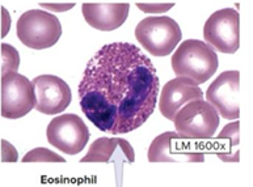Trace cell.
Returning <instances> with one entry per match:
<instances>
[{"label": "cell", "mask_w": 253, "mask_h": 187, "mask_svg": "<svg viewBox=\"0 0 253 187\" xmlns=\"http://www.w3.org/2000/svg\"><path fill=\"white\" fill-rule=\"evenodd\" d=\"M78 93L82 112L100 131L128 134L155 110L159 76L151 59L135 45L113 42L88 62Z\"/></svg>", "instance_id": "6da1fadb"}, {"label": "cell", "mask_w": 253, "mask_h": 187, "mask_svg": "<svg viewBox=\"0 0 253 187\" xmlns=\"http://www.w3.org/2000/svg\"><path fill=\"white\" fill-rule=\"evenodd\" d=\"M46 136L47 142L58 150L74 156L85 148L91 134L79 115L67 112L50 120Z\"/></svg>", "instance_id": "9c48e42d"}, {"label": "cell", "mask_w": 253, "mask_h": 187, "mask_svg": "<svg viewBox=\"0 0 253 187\" xmlns=\"http://www.w3.org/2000/svg\"><path fill=\"white\" fill-rule=\"evenodd\" d=\"M37 97L33 81L17 72L1 76L0 112L5 119H19L36 109Z\"/></svg>", "instance_id": "8992f818"}, {"label": "cell", "mask_w": 253, "mask_h": 187, "mask_svg": "<svg viewBox=\"0 0 253 187\" xmlns=\"http://www.w3.org/2000/svg\"><path fill=\"white\" fill-rule=\"evenodd\" d=\"M210 152L223 162L240 161V122L238 119L224 126L211 143Z\"/></svg>", "instance_id": "5bb4252c"}, {"label": "cell", "mask_w": 253, "mask_h": 187, "mask_svg": "<svg viewBox=\"0 0 253 187\" xmlns=\"http://www.w3.org/2000/svg\"><path fill=\"white\" fill-rule=\"evenodd\" d=\"M23 162H64V157H61L59 154L54 153L53 150H47V148H36V150H29L25 156L23 157Z\"/></svg>", "instance_id": "e0dca14e"}, {"label": "cell", "mask_w": 253, "mask_h": 187, "mask_svg": "<svg viewBox=\"0 0 253 187\" xmlns=\"http://www.w3.org/2000/svg\"><path fill=\"white\" fill-rule=\"evenodd\" d=\"M40 7L51 12H67L75 7V3H40Z\"/></svg>", "instance_id": "ffe728a7"}, {"label": "cell", "mask_w": 253, "mask_h": 187, "mask_svg": "<svg viewBox=\"0 0 253 187\" xmlns=\"http://www.w3.org/2000/svg\"><path fill=\"white\" fill-rule=\"evenodd\" d=\"M36 90V110L45 115H57L70 106L72 93L63 79L54 75H41L33 79Z\"/></svg>", "instance_id": "8fae6325"}, {"label": "cell", "mask_w": 253, "mask_h": 187, "mask_svg": "<svg viewBox=\"0 0 253 187\" xmlns=\"http://www.w3.org/2000/svg\"><path fill=\"white\" fill-rule=\"evenodd\" d=\"M1 162H16L19 160V153L11 143L1 140Z\"/></svg>", "instance_id": "d6986e66"}, {"label": "cell", "mask_w": 253, "mask_h": 187, "mask_svg": "<svg viewBox=\"0 0 253 187\" xmlns=\"http://www.w3.org/2000/svg\"><path fill=\"white\" fill-rule=\"evenodd\" d=\"M136 7L144 13H164L174 7L173 3H136Z\"/></svg>", "instance_id": "ac0fdd59"}, {"label": "cell", "mask_w": 253, "mask_h": 187, "mask_svg": "<svg viewBox=\"0 0 253 187\" xmlns=\"http://www.w3.org/2000/svg\"><path fill=\"white\" fill-rule=\"evenodd\" d=\"M17 37L23 45L33 50L53 47L62 36L57 16L41 9H31L20 16L16 25Z\"/></svg>", "instance_id": "3957f363"}, {"label": "cell", "mask_w": 253, "mask_h": 187, "mask_svg": "<svg viewBox=\"0 0 253 187\" xmlns=\"http://www.w3.org/2000/svg\"><path fill=\"white\" fill-rule=\"evenodd\" d=\"M170 63L176 77H188L200 85L215 74L219 60L215 50L206 42L186 39L174 51Z\"/></svg>", "instance_id": "7a4b0ae2"}, {"label": "cell", "mask_w": 253, "mask_h": 187, "mask_svg": "<svg viewBox=\"0 0 253 187\" xmlns=\"http://www.w3.org/2000/svg\"><path fill=\"white\" fill-rule=\"evenodd\" d=\"M127 143L126 139L122 138H98L92 143L87 154L80 162H113L116 166H121L120 161L114 158V154Z\"/></svg>", "instance_id": "9a60e30c"}, {"label": "cell", "mask_w": 253, "mask_h": 187, "mask_svg": "<svg viewBox=\"0 0 253 187\" xmlns=\"http://www.w3.org/2000/svg\"><path fill=\"white\" fill-rule=\"evenodd\" d=\"M220 115L208 101L197 100L182 106L173 119L176 132L193 140H210L219 126Z\"/></svg>", "instance_id": "5b68a950"}, {"label": "cell", "mask_w": 253, "mask_h": 187, "mask_svg": "<svg viewBox=\"0 0 253 187\" xmlns=\"http://www.w3.org/2000/svg\"><path fill=\"white\" fill-rule=\"evenodd\" d=\"M240 72H222L206 90V100L222 118L236 120L240 116Z\"/></svg>", "instance_id": "30bf717a"}, {"label": "cell", "mask_w": 253, "mask_h": 187, "mask_svg": "<svg viewBox=\"0 0 253 187\" xmlns=\"http://www.w3.org/2000/svg\"><path fill=\"white\" fill-rule=\"evenodd\" d=\"M135 38L154 56H167L182 38L181 28L168 16H148L135 28Z\"/></svg>", "instance_id": "277c9868"}, {"label": "cell", "mask_w": 253, "mask_h": 187, "mask_svg": "<svg viewBox=\"0 0 253 187\" xmlns=\"http://www.w3.org/2000/svg\"><path fill=\"white\" fill-rule=\"evenodd\" d=\"M147 158L150 162H204L205 152L198 140L167 131L152 140Z\"/></svg>", "instance_id": "52a82bcc"}, {"label": "cell", "mask_w": 253, "mask_h": 187, "mask_svg": "<svg viewBox=\"0 0 253 187\" xmlns=\"http://www.w3.org/2000/svg\"><path fill=\"white\" fill-rule=\"evenodd\" d=\"M128 3H84L82 13L88 25L101 32H110L127 20Z\"/></svg>", "instance_id": "4fadbf2b"}, {"label": "cell", "mask_w": 253, "mask_h": 187, "mask_svg": "<svg viewBox=\"0 0 253 187\" xmlns=\"http://www.w3.org/2000/svg\"><path fill=\"white\" fill-rule=\"evenodd\" d=\"M206 43L223 54H234L240 46V15L234 8L214 12L204 27Z\"/></svg>", "instance_id": "ba28073f"}, {"label": "cell", "mask_w": 253, "mask_h": 187, "mask_svg": "<svg viewBox=\"0 0 253 187\" xmlns=\"http://www.w3.org/2000/svg\"><path fill=\"white\" fill-rule=\"evenodd\" d=\"M20 67L19 51L13 46L1 43V76L8 72H17Z\"/></svg>", "instance_id": "2e32d148"}, {"label": "cell", "mask_w": 253, "mask_h": 187, "mask_svg": "<svg viewBox=\"0 0 253 187\" xmlns=\"http://www.w3.org/2000/svg\"><path fill=\"white\" fill-rule=\"evenodd\" d=\"M1 11V38H4L7 36L8 30H9V25H11V19H9V15H8L7 9L4 7L0 8Z\"/></svg>", "instance_id": "44dd1931"}, {"label": "cell", "mask_w": 253, "mask_h": 187, "mask_svg": "<svg viewBox=\"0 0 253 187\" xmlns=\"http://www.w3.org/2000/svg\"><path fill=\"white\" fill-rule=\"evenodd\" d=\"M204 100V92L188 77H174L163 86L159 97V110L162 115L173 122L178 110L188 102Z\"/></svg>", "instance_id": "7c38bea8"}]
</instances>
